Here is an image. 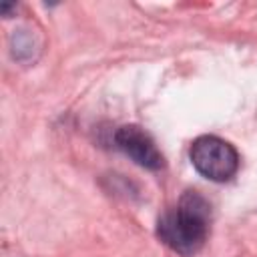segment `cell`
Returning a JSON list of instances; mask_svg holds the SVG:
<instances>
[{
	"label": "cell",
	"instance_id": "1",
	"mask_svg": "<svg viewBox=\"0 0 257 257\" xmlns=\"http://www.w3.org/2000/svg\"><path fill=\"white\" fill-rule=\"evenodd\" d=\"M211 207L197 191H187L177 207L167 211L157 223L159 239L183 257L199 253L209 237Z\"/></svg>",
	"mask_w": 257,
	"mask_h": 257
},
{
	"label": "cell",
	"instance_id": "4",
	"mask_svg": "<svg viewBox=\"0 0 257 257\" xmlns=\"http://www.w3.org/2000/svg\"><path fill=\"white\" fill-rule=\"evenodd\" d=\"M12 46H14L12 52H14L16 58H22L24 52H26L28 56H32V50H30V48H34V38H32L30 32L18 30V32L12 36Z\"/></svg>",
	"mask_w": 257,
	"mask_h": 257
},
{
	"label": "cell",
	"instance_id": "2",
	"mask_svg": "<svg viewBox=\"0 0 257 257\" xmlns=\"http://www.w3.org/2000/svg\"><path fill=\"white\" fill-rule=\"evenodd\" d=\"M191 165L209 181H229L239 169V153L231 143L215 135L197 137L189 149Z\"/></svg>",
	"mask_w": 257,
	"mask_h": 257
},
{
	"label": "cell",
	"instance_id": "3",
	"mask_svg": "<svg viewBox=\"0 0 257 257\" xmlns=\"http://www.w3.org/2000/svg\"><path fill=\"white\" fill-rule=\"evenodd\" d=\"M114 145L139 167L149 171H159L165 165L161 151L157 149L153 137L139 124H124L114 133Z\"/></svg>",
	"mask_w": 257,
	"mask_h": 257
}]
</instances>
